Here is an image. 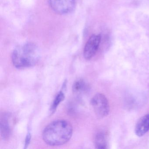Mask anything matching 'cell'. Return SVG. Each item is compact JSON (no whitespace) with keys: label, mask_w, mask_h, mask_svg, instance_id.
<instances>
[{"label":"cell","mask_w":149,"mask_h":149,"mask_svg":"<svg viewBox=\"0 0 149 149\" xmlns=\"http://www.w3.org/2000/svg\"><path fill=\"white\" fill-rule=\"evenodd\" d=\"M88 88L87 84L82 80H79L75 82L72 87L74 93H79L85 91Z\"/></svg>","instance_id":"9"},{"label":"cell","mask_w":149,"mask_h":149,"mask_svg":"<svg viewBox=\"0 0 149 149\" xmlns=\"http://www.w3.org/2000/svg\"><path fill=\"white\" fill-rule=\"evenodd\" d=\"M96 148L98 149H107L108 147L107 139L103 132H98L96 135L94 140Z\"/></svg>","instance_id":"8"},{"label":"cell","mask_w":149,"mask_h":149,"mask_svg":"<svg viewBox=\"0 0 149 149\" xmlns=\"http://www.w3.org/2000/svg\"><path fill=\"white\" fill-rule=\"evenodd\" d=\"M101 40L100 35L94 34L90 37L84 49V56L85 59L90 60L95 55L99 48Z\"/></svg>","instance_id":"5"},{"label":"cell","mask_w":149,"mask_h":149,"mask_svg":"<svg viewBox=\"0 0 149 149\" xmlns=\"http://www.w3.org/2000/svg\"><path fill=\"white\" fill-rule=\"evenodd\" d=\"M149 131V113L139 119L135 128V132L139 137H142Z\"/></svg>","instance_id":"6"},{"label":"cell","mask_w":149,"mask_h":149,"mask_svg":"<svg viewBox=\"0 0 149 149\" xmlns=\"http://www.w3.org/2000/svg\"><path fill=\"white\" fill-rule=\"evenodd\" d=\"M52 10L61 15L72 13L75 8V0H48Z\"/></svg>","instance_id":"4"},{"label":"cell","mask_w":149,"mask_h":149,"mask_svg":"<svg viewBox=\"0 0 149 149\" xmlns=\"http://www.w3.org/2000/svg\"><path fill=\"white\" fill-rule=\"evenodd\" d=\"M73 127L68 121L57 120L49 124L42 132V139L45 143L52 146L62 145L71 139Z\"/></svg>","instance_id":"1"},{"label":"cell","mask_w":149,"mask_h":149,"mask_svg":"<svg viewBox=\"0 0 149 149\" xmlns=\"http://www.w3.org/2000/svg\"><path fill=\"white\" fill-rule=\"evenodd\" d=\"M65 98V95L63 91H61L57 94L55 98L54 99L52 106L50 108V111L53 114L57 109L58 105Z\"/></svg>","instance_id":"10"},{"label":"cell","mask_w":149,"mask_h":149,"mask_svg":"<svg viewBox=\"0 0 149 149\" xmlns=\"http://www.w3.org/2000/svg\"><path fill=\"white\" fill-rule=\"evenodd\" d=\"M91 104L95 114L98 118H104L109 115L110 111L109 103L104 94H96L91 98Z\"/></svg>","instance_id":"3"},{"label":"cell","mask_w":149,"mask_h":149,"mask_svg":"<svg viewBox=\"0 0 149 149\" xmlns=\"http://www.w3.org/2000/svg\"><path fill=\"white\" fill-rule=\"evenodd\" d=\"M40 58V52L36 44L27 42L18 46L14 50L12 62L17 68H29L35 65Z\"/></svg>","instance_id":"2"},{"label":"cell","mask_w":149,"mask_h":149,"mask_svg":"<svg viewBox=\"0 0 149 149\" xmlns=\"http://www.w3.org/2000/svg\"><path fill=\"white\" fill-rule=\"evenodd\" d=\"M8 118V115H4L1 119V131L4 139H7L10 136V127Z\"/></svg>","instance_id":"7"},{"label":"cell","mask_w":149,"mask_h":149,"mask_svg":"<svg viewBox=\"0 0 149 149\" xmlns=\"http://www.w3.org/2000/svg\"><path fill=\"white\" fill-rule=\"evenodd\" d=\"M30 139H31V134L30 133H29L27 135L26 137V143H25V148H26L29 145L30 143Z\"/></svg>","instance_id":"11"}]
</instances>
